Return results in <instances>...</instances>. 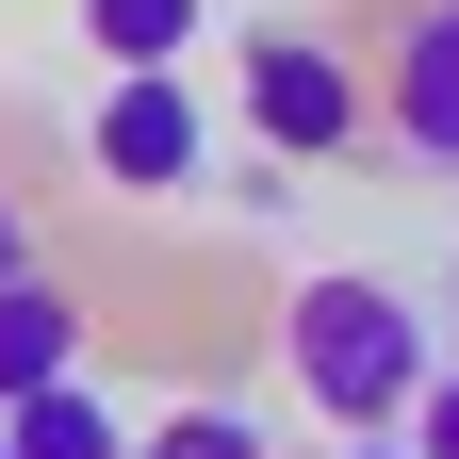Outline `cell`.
Wrapping results in <instances>:
<instances>
[{"instance_id":"obj_1","label":"cell","mask_w":459,"mask_h":459,"mask_svg":"<svg viewBox=\"0 0 459 459\" xmlns=\"http://www.w3.org/2000/svg\"><path fill=\"white\" fill-rule=\"evenodd\" d=\"M427 312L394 296V279H361V263H328V279H296L279 296V377L312 394V427L328 443H361V427H411V394H427Z\"/></svg>"},{"instance_id":"obj_2","label":"cell","mask_w":459,"mask_h":459,"mask_svg":"<svg viewBox=\"0 0 459 459\" xmlns=\"http://www.w3.org/2000/svg\"><path fill=\"white\" fill-rule=\"evenodd\" d=\"M247 132L279 164H344V148L377 132V82L344 66L328 33H247Z\"/></svg>"},{"instance_id":"obj_3","label":"cell","mask_w":459,"mask_h":459,"mask_svg":"<svg viewBox=\"0 0 459 459\" xmlns=\"http://www.w3.org/2000/svg\"><path fill=\"white\" fill-rule=\"evenodd\" d=\"M82 164H99L115 197H197V181H213V99H197L181 66L115 82V99L82 115Z\"/></svg>"},{"instance_id":"obj_4","label":"cell","mask_w":459,"mask_h":459,"mask_svg":"<svg viewBox=\"0 0 459 459\" xmlns=\"http://www.w3.org/2000/svg\"><path fill=\"white\" fill-rule=\"evenodd\" d=\"M377 132L411 164H459V0L394 17V66H377Z\"/></svg>"},{"instance_id":"obj_5","label":"cell","mask_w":459,"mask_h":459,"mask_svg":"<svg viewBox=\"0 0 459 459\" xmlns=\"http://www.w3.org/2000/svg\"><path fill=\"white\" fill-rule=\"evenodd\" d=\"M49 377H82V296L49 263H17V279H0V411L49 394Z\"/></svg>"},{"instance_id":"obj_6","label":"cell","mask_w":459,"mask_h":459,"mask_svg":"<svg viewBox=\"0 0 459 459\" xmlns=\"http://www.w3.org/2000/svg\"><path fill=\"white\" fill-rule=\"evenodd\" d=\"M0 459H132V411H115L99 377H49L0 411Z\"/></svg>"},{"instance_id":"obj_7","label":"cell","mask_w":459,"mask_h":459,"mask_svg":"<svg viewBox=\"0 0 459 459\" xmlns=\"http://www.w3.org/2000/svg\"><path fill=\"white\" fill-rule=\"evenodd\" d=\"M82 33H99L115 82H148V66H181V49L213 33V0H82Z\"/></svg>"},{"instance_id":"obj_8","label":"cell","mask_w":459,"mask_h":459,"mask_svg":"<svg viewBox=\"0 0 459 459\" xmlns=\"http://www.w3.org/2000/svg\"><path fill=\"white\" fill-rule=\"evenodd\" d=\"M132 459H279V443H263V411H230V394H197V411L132 427Z\"/></svg>"},{"instance_id":"obj_9","label":"cell","mask_w":459,"mask_h":459,"mask_svg":"<svg viewBox=\"0 0 459 459\" xmlns=\"http://www.w3.org/2000/svg\"><path fill=\"white\" fill-rule=\"evenodd\" d=\"M411 459H459V361H427V394H411V427H394Z\"/></svg>"},{"instance_id":"obj_10","label":"cell","mask_w":459,"mask_h":459,"mask_svg":"<svg viewBox=\"0 0 459 459\" xmlns=\"http://www.w3.org/2000/svg\"><path fill=\"white\" fill-rule=\"evenodd\" d=\"M17 263H33V213H17V197H0V279H17Z\"/></svg>"},{"instance_id":"obj_11","label":"cell","mask_w":459,"mask_h":459,"mask_svg":"<svg viewBox=\"0 0 459 459\" xmlns=\"http://www.w3.org/2000/svg\"><path fill=\"white\" fill-rule=\"evenodd\" d=\"M328 459H411V443H394V427H361V443H328Z\"/></svg>"}]
</instances>
